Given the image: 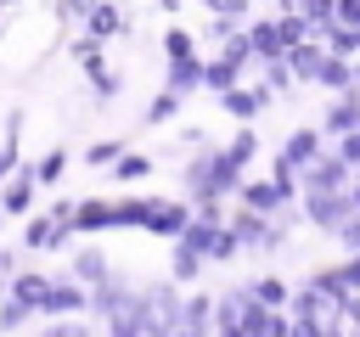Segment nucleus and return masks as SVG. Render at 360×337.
<instances>
[{"label": "nucleus", "instance_id": "f257e3e1", "mask_svg": "<svg viewBox=\"0 0 360 337\" xmlns=\"http://www.w3.org/2000/svg\"><path fill=\"white\" fill-rule=\"evenodd\" d=\"M236 168H242V163L231 157V146H225V152H202V157H191V168H186V191L202 197V202H219L225 191H242Z\"/></svg>", "mask_w": 360, "mask_h": 337}, {"label": "nucleus", "instance_id": "f03ea898", "mask_svg": "<svg viewBox=\"0 0 360 337\" xmlns=\"http://www.w3.org/2000/svg\"><path fill=\"white\" fill-rule=\"evenodd\" d=\"M304 208H309V219H315L321 230H338L343 219H354V213H360V197H349L343 185H332V191H309V202H304Z\"/></svg>", "mask_w": 360, "mask_h": 337}, {"label": "nucleus", "instance_id": "7ed1b4c3", "mask_svg": "<svg viewBox=\"0 0 360 337\" xmlns=\"http://www.w3.org/2000/svg\"><path fill=\"white\" fill-rule=\"evenodd\" d=\"M304 174H309V191L349 185V157H343V152H338V157H309V163H304Z\"/></svg>", "mask_w": 360, "mask_h": 337}, {"label": "nucleus", "instance_id": "20e7f679", "mask_svg": "<svg viewBox=\"0 0 360 337\" xmlns=\"http://www.w3.org/2000/svg\"><path fill=\"white\" fill-rule=\"evenodd\" d=\"M152 236H180L186 225H191V213L180 208V202H146V219H141Z\"/></svg>", "mask_w": 360, "mask_h": 337}, {"label": "nucleus", "instance_id": "39448f33", "mask_svg": "<svg viewBox=\"0 0 360 337\" xmlns=\"http://www.w3.org/2000/svg\"><path fill=\"white\" fill-rule=\"evenodd\" d=\"M242 62H248L242 51H225V56H214V62H202V84L225 95V90L236 84V73H242Z\"/></svg>", "mask_w": 360, "mask_h": 337}, {"label": "nucleus", "instance_id": "423d86ee", "mask_svg": "<svg viewBox=\"0 0 360 337\" xmlns=\"http://www.w3.org/2000/svg\"><path fill=\"white\" fill-rule=\"evenodd\" d=\"M231 230H236V242H242V247H276V242H281V230H276V225H264V213H236V225H231Z\"/></svg>", "mask_w": 360, "mask_h": 337}, {"label": "nucleus", "instance_id": "0eeeda50", "mask_svg": "<svg viewBox=\"0 0 360 337\" xmlns=\"http://www.w3.org/2000/svg\"><path fill=\"white\" fill-rule=\"evenodd\" d=\"M349 129H360V95L338 90V101L326 107V135H349Z\"/></svg>", "mask_w": 360, "mask_h": 337}, {"label": "nucleus", "instance_id": "6e6552de", "mask_svg": "<svg viewBox=\"0 0 360 337\" xmlns=\"http://www.w3.org/2000/svg\"><path fill=\"white\" fill-rule=\"evenodd\" d=\"M248 56H287V45H281V34H276V22H253L248 28Z\"/></svg>", "mask_w": 360, "mask_h": 337}, {"label": "nucleus", "instance_id": "1a4fd4ad", "mask_svg": "<svg viewBox=\"0 0 360 337\" xmlns=\"http://www.w3.org/2000/svg\"><path fill=\"white\" fill-rule=\"evenodd\" d=\"M287 62H292V79H315L321 62H326V51L309 45V39H298V45H287Z\"/></svg>", "mask_w": 360, "mask_h": 337}, {"label": "nucleus", "instance_id": "9d476101", "mask_svg": "<svg viewBox=\"0 0 360 337\" xmlns=\"http://www.w3.org/2000/svg\"><path fill=\"white\" fill-rule=\"evenodd\" d=\"M315 84H326V90H360V84H354V67H349V56H338V51L321 62Z\"/></svg>", "mask_w": 360, "mask_h": 337}, {"label": "nucleus", "instance_id": "9b49d317", "mask_svg": "<svg viewBox=\"0 0 360 337\" xmlns=\"http://www.w3.org/2000/svg\"><path fill=\"white\" fill-rule=\"evenodd\" d=\"M51 315H68V309H90V292L73 286V281H51V298H45Z\"/></svg>", "mask_w": 360, "mask_h": 337}, {"label": "nucleus", "instance_id": "f8f14e48", "mask_svg": "<svg viewBox=\"0 0 360 337\" xmlns=\"http://www.w3.org/2000/svg\"><path fill=\"white\" fill-rule=\"evenodd\" d=\"M11 298L28 303V309H45V298H51V275H17V281H11Z\"/></svg>", "mask_w": 360, "mask_h": 337}, {"label": "nucleus", "instance_id": "ddd939ff", "mask_svg": "<svg viewBox=\"0 0 360 337\" xmlns=\"http://www.w3.org/2000/svg\"><path fill=\"white\" fill-rule=\"evenodd\" d=\"M197 84H202V62H197V56H174V67H169V90L186 95V90H197Z\"/></svg>", "mask_w": 360, "mask_h": 337}, {"label": "nucleus", "instance_id": "4468645a", "mask_svg": "<svg viewBox=\"0 0 360 337\" xmlns=\"http://www.w3.org/2000/svg\"><path fill=\"white\" fill-rule=\"evenodd\" d=\"M264 101H270V90H236V84L225 90V112H231V118H253Z\"/></svg>", "mask_w": 360, "mask_h": 337}, {"label": "nucleus", "instance_id": "2eb2a0df", "mask_svg": "<svg viewBox=\"0 0 360 337\" xmlns=\"http://www.w3.org/2000/svg\"><path fill=\"white\" fill-rule=\"evenodd\" d=\"M34 168H22V180H11L6 185V213H28V202H34V180H28Z\"/></svg>", "mask_w": 360, "mask_h": 337}, {"label": "nucleus", "instance_id": "dca6fc26", "mask_svg": "<svg viewBox=\"0 0 360 337\" xmlns=\"http://www.w3.org/2000/svg\"><path fill=\"white\" fill-rule=\"evenodd\" d=\"M281 11H298V17H309V22L321 28V22L338 11V0H281Z\"/></svg>", "mask_w": 360, "mask_h": 337}, {"label": "nucleus", "instance_id": "f3484780", "mask_svg": "<svg viewBox=\"0 0 360 337\" xmlns=\"http://www.w3.org/2000/svg\"><path fill=\"white\" fill-rule=\"evenodd\" d=\"M118 28H124V17H118L107 0H96V11H90V34H96V39H107V34H118Z\"/></svg>", "mask_w": 360, "mask_h": 337}, {"label": "nucleus", "instance_id": "a211bd4d", "mask_svg": "<svg viewBox=\"0 0 360 337\" xmlns=\"http://www.w3.org/2000/svg\"><path fill=\"white\" fill-rule=\"evenodd\" d=\"M242 202H248V208H281L287 191H281V185H242Z\"/></svg>", "mask_w": 360, "mask_h": 337}, {"label": "nucleus", "instance_id": "6ab92c4d", "mask_svg": "<svg viewBox=\"0 0 360 337\" xmlns=\"http://www.w3.org/2000/svg\"><path fill=\"white\" fill-rule=\"evenodd\" d=\"M202 326H214V303L208 298H191L186 315H180V331H202Z\"/></svg>", "mask_w": 360, "mask_h": 337}, {"label": "nucleus", "instance_id": "aec40b11", "mask_svg": "<svg viewBox=\"0 0 360 337\" xmlns=\"http://www.w3.org/2000/svg\"><path fill=\"white\" fill-rule=\"evenodd\" d=\"M112 174H118L124 185H135V180H146V174H152V163H146V157H135V152H124V157L112 163Z\"/></svg>", "mask_w": 360, "mask_h": 337}, {"label": "nucleus", "instance_id": "412c9836", "mask_svg": "<svg viewBox=\"0 0 360 337\" xmlns=\"http://www.w3.org/2000/svg\"><path fill=\"white\" fill-rule=\"evenodd\" d=\"M107 275H112V264H107L101 253H79V281H96V286H101Z\"/></svg>", "mask_w": 360, "mask_h": 337}, {"label": "nucleus", "instance_id": "4be33fe9", "mask_svg": "<svg viewBox=\"0 0 360 337\" xmlns=\"http://www.w3.org/2000/svg\"><path fill=\"white\" fill-rule=\"evenodd\" d=\"M197 264H202V253H197L191 242H180V247H174V275H180V281H191V275H197Z\"/></svg>", "mask_w": 360, "mask_h": 337}, {"label": "nucleus", "instance_id": "5701e85b", "mask_svg": "<svg viewBox=\"0 0 360 337\" xmlns=\"http://www.w3.org/2000/svg\"><path fill=\"white\" fill-rule=\"evenodd\" d=\"M84 157H90V163L101 168V163H118V157H124V146H118V140H96V146L84 152Z\"/></svg>", "mask_w": 360, "mask_h": 337}, {"label": "nucleus", "instance_id": "b1692460", "mask_svg": "<svg viewBox=\"0 0 360 337\" xmlns=\"http://www.w3.org/2000/svg\"><path fill=\"white\" fill-rule=\"evenodd\" d=\"M62 163H68V152L56 146V152H51V157H45V163L34 168V180H45V185H51V180H62Z\"/></svg>", "mask_w": 360, "mask_h": 337}, {"label": "nucleus", "instance_id": "393cba45", "mask_svg": "<svg viewBox=\"0 0 360 337\" xmlns=\"http://www.w3.org/2000/svg\"><path fill=\"white\" fill-rule=\"evenodd\" d=\"M248 292H253V298H264V303H287V286H281V281H253Z\"/></svg>", "mask_w": 360, "mask_h": 337}, {"label": "nucleus", "instance_id": "a878e982", "mask_svg": "<svg viewBox=\"0 0 360 337\" xmlns=\"http://www.w3.org/2000/svg\"><path fill=\"white\" fill-rule=\"evenodd\" d=\"M163 45H169V62H174V56H191V34H186V28H169Z\"/></svg>", "mask_w": 360, "mask_h": 337}, {"label": "nucleus", "instance_id": "bb28decb", "mask_svg": "<svg viewBox=\"0 0 360 337\" xmlns=\"http://www.w3.org/2000/svg\"><path fill=\"white\" fill-rule=\"evenodd\" d=\"M174 101H180L174 90H163V95H152V107H146V118H152V124H158V118H169V112H174Z\"/></svg>", "mask_w": 360, "mask_h": 337}, {"label": "nucleus", "instance_id": "cd10ccee", "mask_svg": "<svg viewBox=\"0 0 360 337\" xmlns=\"http://www.w3.org/2000/svg\"><path fill=\"white\" fill-rule=\"evenodd\" d=\"M96 11V0H56V17L68 22V17H90Z\"/></svg>", "mask_w": 360, "mask_h": 337}, {"label": "nucleus", "instance_id": "c85d7f7f", "mask_svg": "<svg viewBox=\"0 0 360 337\" xmlns=\"http://www.w3.org/2000/svg\"><path fill=\"white\" fill-rule=\"evenodd\" d=\"M253 146H259V140H253V135H248V129H242V135H236V140H231V157H236V163H248V157H253Z\"/></svg>", "mask_w": 360, "mask_h": 337}, {"label": "nucleus", "instance_id": "c756f323", "mask_svg": "<svg viewBox=\"0 0 360 337\" xmlns=\"http://www.w3.org/2000/svg\"><path fill=\"white\" fill-rule=\"evenodd\" d=\"M338 281H343V286H349V292H360V253H354V258H349V264H343V270H338Z\"/></svg>", "mask_w": 360, "mask_h": 337}, {"label": "nucleus", "instance_id": "7c9ffc66", "mask_svg": "<svg viewBox=\"0 0 360 337\" xmlns=\"http://www.w3.org/2000/svg\"><path fill=\"white\" fill-rule=\"evenodd\" d=\"M338 22H349V28H360V0H338V11H332Z\"/></svg>", "mask_w": 360, "mask_h": 337}, {"label": "nucleus", "instance_id": "2f4dec72", "mask_svg": "<svg viewBox=\"0 0 360 337\" xmlns=\"http://www.w3.org/2000/svg\"><path fill=\"white\" fill-rule=\"evenodd\" d=\"M338 152H343L349 163H360V129H349V135H338Z\"/></svg>", "mask_w": 360, "mask_h": 337}, {"label": "nucleus", "instance_id": "473e14b6", "mask_svg": "<svg viewBox=\"0 0 360 337\" xmlns=\"http://www.w3.org/2000/svg\"><path fill=\"white\" fill-rule=\"evenodd\" d=\"M22 315H28V303H17V298H11V309H6V315H0V326H6V331H11V326H22Z\"/></svg>", "mask_w": 360, "mask_h": 337}, {"label": "nucleus", "instance_id": "72a5a7b5", "mask_svg": "<svg viewBox=\"0 0 360 337\" xmlns=\"http://www.w3.org/2000/svg\"><path fill=\"white\" fill-rule=\"evenodd\" d=\"M343 309H349V326H360V292H349V303H343Z\"/></svg>", "mask_w": 360, "mask_h": 337}, {"label": "nucleus", "instance_id": "f704fd0d", "mask_svg": "<svg viewBox=\"0 0 360 337\" xmlns=\"http://www.w3.org/2000/svg\"><path fill=\"white\" fill-rule=\"evenodd\" d=\"M214 11H248V0H208Z\"/></svg>", "mask_w": 360, "mask_h": 337}, {"label": "nucleus", "instance_id": "c9c22d12", "mask_svg": "<svg viewBox=\"0 0 360 337\" xmlns=\"http://www.w3.org/2000/svg\"><path fill=\"white\" fill-rule=\"evenodd\" d=\"M11 264H17V258H11V253H0V275H11Z\"/></svg>", "mask_w": 360, "mask_h": 337}, {"label": "nucleus", "instance_id": "e433bc0d", "mask_svg": "<svg viewBox=\"0 0 360 337\" xmlns=\"http://www.w3.org/2000/svg\"><path fill=\"white\" fill-rule=\"evenodd\" d=\"M6 168H11V146H0V174H6Z\"/></svg>", "mask_w": 360, "mask_h": 337}, {"label": "nucleus", "instance_id": "4c0bfd02", "mask_svg": "<svg viewBox=\"0 0 360 337\" xmlns=\"http://www.w3.org/2000/svg\"><path fill=\"white\" fill-rule=\"evenodd\" d=\"M0 6H11V0H0Z\"/></svg>", "mask_w": 360, "mask_h": 337}, {"label": "nucleus", "instance_id": "58836bf2", "mask_svg": "<svg viewBox=\"0 0 360 337\" xmlns=\"http://www.w3.org/2000/svg\"><path fill=\"white\" fill-rule=\"evenodd\" d=\"M354 197H360V191H354Z\"/></svg>", "mask_w": 360, "mask_h": 337}]
</instances>
